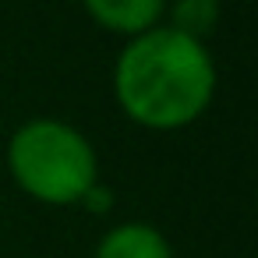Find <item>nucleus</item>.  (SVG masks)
I'll list each match as a JSON object with an SVG mask.
<instances>
[{
    "label": "nucleus",
    "instance_id": "nucleus-3",
    "mask_svg": "<svg viewBox=\"0 0 258 258\" xmlns=\"http://www.w3.org/2000/svg\"><path fill=\"white\" fill-rule=\"evenodd\" d=\"M85 8L103 29L135 39L156 29V22L166 11V0H85Z\"/></svg>",
    "mask_w": 258,
    "mask_h": 258
},
{
    "label": "nucleus",
    "instance_id": "nucleus-2",
    "mask_svg": "<svg viewBox=\"0 0 258 258\" xmlns=\"http://www.w3.org/2000/svg\"><path fill=\"white\" fill-rule=\"evenodd\" d=\"M8 166L18 187L46 205L82 202L96 184V152L82 131L60 120H29L8 142Z\"/></svg>",
    "mask_w": 258,
    "mask_h": 258
},
{
    "label": "nucleus",
    "instance_id": "nucleus-6",
    "mask_svg": "<svg viewBox=\"0 0 258 258\" xmlns=\"http://www.w3.org/2000/svg\"><path fill=\"white\" fill-rule=\"evenodd\" d=\"M82 202H85L89 209H96V212H103V209L110 205V191H106V187H99V184H92V187L85 191V198H82Z\"/></svg>",
    "mask_w": 258,
    "mask_h": 258
},
{
    "label": "nucleus",
    "instance_id": "nucleus-4",
    "mask_svg": "<svg viewBox=\"0 0 258 258\" xmlns=\"http://www.w3.org/2000/svg\"><path fill=\"white\" fill-rule=\"evenodd\" d=\"M96 258H173V251H170V240L156 226L120 223L99 240Z\"/></svg>",
    "mask_w": 258,
    "mask_h": 258
},
{
    "label": "nucleus",
    "instance_id": "nucleus-1",
    "mask_svg": "<svg viewBox=\"0 0 258 258\" xmlns=\"http://www.w3.org/2000/svg\"><path fill=\"white\" fill-rule=\"evenodd\" d=\"M113 92L131 120L170 131L205 113L216 92V68L198 39L170 25L149 29L117 57Z\"/></svg>",
    "mask_w": 258,
    "mask_h": 258
},
{
    "label": "nucleus",
    "instance_id": "nucleus-5",
    "mask_svg": "<svg viewBox=\"0 0 258 258\" xmlns=\"http://www.w3.org/2000/svg\"><path fill=\"white\" fill-rule=\"evenodd\" d=\"M219 22V0H173V32H184L202 43L205 32H212Z\"/></svg>",
    "mask_w": 258,
    "mask_h": 258
}]
</instances>
